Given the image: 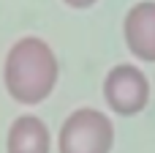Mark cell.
Here are the masks:
<instances>
[{"mask_svg": "<svg viewBox=\"0 0 155 153\" xmlns=\"http://www.w3.org/2000/svg\"><path fill=\"white\" fill-rule=\"evenodd\" d=\"M114 145V126L112 120L93 107H82L71 112L57 137L60 153H109Z\"/></svg>", "mask_w": 155, "mask_h": 153, "instance_id": "obj_2", "label": "cell"}, {"mask_svg": "<svg viewBox=\"0 0 155 153\" xmlns=\"http://www.w3.org/2000/svg\"><path fill=\"white\" fill-rule=\"evenodd\" d=\"M68 5H74V8H84V5H93L95 0H65Z\"/></svg>", "mask_w": 155, "mask_h": 153, "instance_id": "obj_6", "label": "cell"}, {"mask_svg": "<svg viewBox=\"0 0 155 153\" xmlns=\"http://www.w3.org/2000/svg\"><path fill=\"white\" fill-rule=\"evenodd\" d=\"M104 99L117 115H136L147 107L150 82L136 66L120 63L104 79Z\"/></svg>", "mask_w": 155, "mask_h": 153, "instance_id": "obj_3", "label": "cell"}, {"mask_svg": "<svg viewBox=\"0 0 155 153\" xmlns=\"http://www.w3.org/2000/svg\"><path fill=\"white\" fill-rule=\"evenodd\" d=\"M57 71L60 66L52 47L35 36H25L5 55L3 66L5 90L19 104H41L54 90Z\"/></svg>", "mask_w": 155, "mask_h": 153, "instance_id": "obj_1", "label": "cell"}, {"mask_svg": "<svg viewBox=\"0 0 155 153\" xmlns=\"http://www.w3.org/2000/svg\"><path fill=\"white\" fill-rule=\"evenodd\" d=\"M125 44L131 55H136L144 63H155V3H139L128 11L125 25Z\"/></svg>", "mask_w": 155, "mask_h": 153, "instance_id": "obj_4", "label": "cell"}, {"mask_svg": "<svg viewBox=\"0 0 155 153\" xmlns=\"http://www.w3.org/2000/svg\"><path fill=\"white\" fill-rule=\"evenodd\" d=\"M52 137L49 129L41 118L35 115H19L5 137V151L8 153H49Z\"/></svg>", "mask_w": 155, "mask_h": 153, "instance_id": "obj_5", "label": "cell"}]
</instances>
